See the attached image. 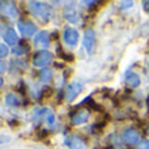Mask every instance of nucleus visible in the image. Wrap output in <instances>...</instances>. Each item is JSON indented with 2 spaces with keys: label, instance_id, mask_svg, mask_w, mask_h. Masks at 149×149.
I'll use <instances>...</instances> for the list:
<instances>
[{
  "label": "nucleus",
  "instance_id": "1",
  "mask_svg": "<svg viewBox=\"0 0 149 149\" xmlns=\"http://www.w3.org/2000/svg\"><path fill=\"white\" fill-rule=\"evenodd\" d=\"M29 9L33 15H36L39 20L47 22L50 20V7L39 1H29Z\"/></svg>",
  "mask_w": 149,
  "mask_h": 149
},
{
  "label": "nucleus",
  "instance_id": "2",
  "mask_svg": "<svg viewBox=\"0 0 149 149\" xmlns=\"http://www.w3.org/2000/svg\"><path fill=\"white\" fill-rule=\"evenodd\" d=\"M51 62V54L46 50H41L33 56V64L36 67H45Z\"/></svg>",
  "mask_w": 149,
  "mask_h": 149
},
{
  "label": "nucleus",
  "instance_id": "3",
  "mask_svg": "<svg viewBox=\"0 0 149 149\" xmlns=\"http://www.w3.org/2000/svg\"><path fill=\"white\" fill-rule=\"evenodd\" d=\"M81 89H82L81 82H79V81L71 82V84L68 85V88H67V92H65V98H67V101H70V102L71 101H73L74 98L80 94Z\"/></svg>",
  "mask_w": 149,
  "mask_h": 149
},
{
  "label": "nucleus",
  "instance_id": "4",
  "mask_svg": "<svg viewBox=\"0 0 149 149\" xmlns=\"http://www.w3.org/2000/svg\"><path fill=\"white\" fill-rule=\"evenodd\" d=\"M17 26H18V30L25 37H31L37 31V26L33 22H30V21H18Z\"/></svg>",
  "mask_w": 149,
  "mask_h": 149
},
{
  "label": "nucleus",
  "instance_id": "5",
  "mask_svg": "<svg viewBox=\"0 0 149 149\" xmlns=\"http://www.w3.org/2000/svg\"><path fill=\"white\" fill-rule=\"evenodd\" d=\"M63 38H64V42L68 46H76L77 42H79V33H77L76 29L68 28V29H65Z\"/></svg>",
  "mask_w": 149,
  "mask_h": 149
},
{
  "label": "nucleus",
  "instance_id": "6",
  "mask_svg": "<svg viewBox=\"0 0 149 149\" xmlns=\"http://www.w3.org/2000/svg\"><path fill=\"white\" fill-rule=\"evenodd\" d=\"M49 42H50V34L47 31H39L36 36V38H34V43L39 49H46L49 46Z\"/></svg>",
  "mask_w": 149,
  "mask_h": 149
},
{
  "label": "nucleus",
  "instance_id": "7",
  "mask_svg": "<svg viewBox=\"0 0 149 149\" xmlns=\"http://www.w3.org/2000/svg\"><path fill=\"white\" fill-rule=\"evenodd\" d=\"M0 12L4 15L9 16V17H16L17 16V9H16L15 4L10 1H0Z\"/></svg>",
  "mask_w": 149,
  "mask_h": 149
},
{
  "label": "nucleus",
  "instance_id": "8",
  "mask_svg": "<svg viewBox=\"0 0 149 149\" xmlns=\"http://www.w3.org/2000/svg\"><path fill=\"white\" fill-rule=\"evenodd\" d=\"M140 136H139V132L136 130H127L126 132L123 134V141L127 143V144H136L139 141Z\"/></svg>",
  "mask_w": 149,
  "mask_h": 149
},
{
  "label": "nucleus",
  "instance_id": "9",
  "mask_svg": "<svg viewBox=\"0 0 149 149\" xmlns=\"http://www.w3.org/2000/svg\"><path fill=\"white\" fill-rule=\"evenodd\" d=\"M82 43H84L85 49H86L88 52L92 51V47L94 45V31L92 29H88L84 33V39H82Z\"/></svg>",
  "mask_w": 149,
  "mask_h": 149
},
{
  "label": "nucleus",
  "instance_id": "10",
  "mask_svg": "<svg viewBox=\"0 0 149 149\" xmlns=\"http://www.w3.org/2000/svg\"><path fill=\"white\" fill-rule=\"evenodd\" d=\"M89 118V110L86 109H82V110H79L76 111V114L72 115V123L73 124H81V123H85Z\"/></svg>",
  "mask_w": 149,
  "mask_h": 149
},
{
  "label": "nucleus",
  "instance_id": "11",
  "mask_svg": "<svg viewBox=\"0 0 149 149\" xmlns=\"http://www.w3.org/2000/svg\"><path fill=\"white\" fill-rule=\"evenodd\" d=\"M126 84L130 85L131 88H136L140 85V77L139 74H136L135 72H128L126 74Z\"/></svg>",
  "mask_w": 149,
  "mask_h": 149
},
{
  "label": "nucleus",
  "instance_id": "12",
  "mask_svg": "<svg viewBox=\"0 0 149 149\" xmlns=\"http://www.w3.org/2000/svg\"><path fill=\"white\" fill-rule=\"evenodd\" d=\"M64 16L68 21L71 22H79V18H80V15L74 10L73 7H67L65 8V12H64Z\"/></svg>",
  "mask_w": 149,
  "mask_h": 149
},
{
  "label": "nucleus",
  "instance_id": "13",
  "mask_svg": "<svg viewBox=\"0 0 149 149\" xmlns=\"http://www.w3.org/2000/svg\"><path fill=\"white\" fill-rule=\"evenodd\" d=\"M4 39H5V42H7L8 45H15L16 42H17V34H16V31L13 30V29H8L7 31H5V34H4Z\"/></svg>",
  "mask_w": 149,
  "mask_h": 149
},
{
  "label": "nucleus",
  "instance_id": "14",
  "mask_svg": "<svg viewBox=\"0 0 149 149\" xmlns=\"http://www.w3.org/2000/svg\"><path fill=\"white\" fill-rule=\"evenodd\" d=\"M70 147H71V149H85V143L82 141L80 137L73 136L72 139H71Z\"/></svg>",
  "mask_w": 149,
  "mask_h": 149
},
{
  "label": "nucleus",
  "instance_id": "15",
  "mask_svg": "<svg viewBox=\"0 0 149 149\" xmlns=\"http://www.w3.org/2000/svg\"><path fill=\"white\" fill-rule=\"evenodd\" d=\"M56 51H58V55H59L62 59H64L65 62H73V60H74L73 54H71V52H64V51H63V47L62 46L58 47Z\"/></svg>",
  "mask_w": 149,
  "mask_h": 149
},
{
  "label": "nucleus",
  "instance_id": "16",
  "mask_svg": "<svg viewBox=\"0 0 149 149\" xmlns=\"http://www.w3.org/2000/svg\"><path fill=\"white\" fill-rule=\"evenodd\" d=\"M39 79L42 82H49L51 80V70L50 68H43L39 72Z\"/></svg>",
  "mask_w": 149,
  "mask_h": 149
},
{
  "label": "nucleus",
  "instance_id": "17",
  "mask_svg": "<svg viewBox=\"0 0 149 149\" xmlns=\"http://www.w3.org/2000/svg\"><path fill=\"white\" fill-rule=\"evenodd\" d=\"M5 102H7V105H9V106H18L20 105L18 98L16 97L15 94H12V93L7 94V97H5Z\"/></svg>",
  "mask_w": 149,
  "mask_h": 149
},
{
  "label": "nucleus",
  "instance_id": "18",
  "mask_svg": "<svg viewBox=\"0 0 149 149\" xmlns=\"http://www.w3.org/2000/svg\"><path fill=\"white\" fill-rule=\"evenodd\" d=\"M52 95V89L51 88H45L43 90H42V93H41V100L43 101V100H46V98H50Z\"/></svg>",
  "mask_w": 149,
  "mask_h": 149
},
{
  "label": "nucleus",
  "instance_id": "19",
  "mask_svg": "<svg viewBox=\"0 0 149 149\" xmlns=\"http://www.w3.org/2000/svg\"><path fill=\"white\" fill-rule=\"evenodd\" d=\"M46 119H47V123L50 124V126H52V124L55 123V115L52 114V111H47V114H46Z\"/></svg>",
  "mask_w": 149,
  "mask_h": 149
},
{
  "label": "nucleus",
  "instance_id": "20",
  "mask_svg": "<svg viewBox=\"0 0 149 149\" xmlns=\"http://www.w3.org/2000/svg\"><path fill=\"white\" fill-rule=\"evenodd\" d=\"M8 55V47L5 45H0V58H5Z\"/></svg>",
  "mask_w": 149,
  "mask_h": 149
},
{
  "label": "nucleus",
  "instance_id": "21",
  "mask_svg": "<svg viewBox=\"0 0 149 149\" xmlns=\"http://www.w3.org/2000/svg\"><path fill=\"white\" fill-rule=\"evenodd\" d=\"M139 148L140 149H149V140H144L143 143H140Z\"/></svg>",
  "mask_w": 149,
  "mask_h": 149
},
{
  "label": "nucleus",
  "instance_id": "22",
  "mask_svg": "<svg viewBox=\"0 0 149 149\" xmlns=\"http://www.w3.org/2000/svg\"><path fill=\"white\" fill-rule=\"evenodd\" d=\"M134 4V1H122L120 3V8H130Z\"/></svg>",
  "mask_w": 149,
  "mask_h": 149
},
{
  "label": "nucleus",
  "instance_id": "23",
  "mask_svg": "<svg viewBox=\"0 0 149 149\" xmlns=\"http://www.w3.org/2000/svg\"><path fill=\"white\" fill-rule=\"evenodd\" d=\"M49 136V132L46 131V130H43V131H41V134H39V139H45V137Z\"/></svg>",
  "mask_w": 149,
  "mask_h": 149
},
{
  "label": "nucleus",
  "instance_id": "24",
  "mask_svg": "<svg viewBox=\"0 0 149 149\" xmlns=\"http://www.w3.org/2000/svg\"><path fill=\"white\" fill-rule=\"evenodd\" d=\"M5 70H7V65H5V63L0 62V73H3Z\"/></svg>",
  "mask_w": 149,
  "mask_h": 149
},
{
  "label": "nucleus",
  "instance_id": "25",
  "mask_svg": "<svg viewBox=\"0 0 149 149\" xmlns=\"http://www.w3.org/2000/svg\"><path fill=\"white\" fill-rule=\"evenodd\" d=\"M143 5H144V10L149 12V1H144L143 3Z\"/></svg>",
  "mask_w": 149,
  "mask_h": 149
},
{
  "label": "nucleus",
  "instance_id": "26",
  "mask_svg": "<svg viewBox=\"0 0 149 149\" xmlns=\"http://www.w3.org/2000/svg\"><path fill=\"white\" fill-rule=\"evenodd\" d=\"M52 39H56V37H58V33H54V34H52Z\"/></svg>",
  "mask_w": 149,
  "mask_h": 149
},
{
  "label": "nucleus",
  "instance_id": "27",
  "mask_svg": "<svg viewBox=\"0 0 149 149\" xmlns=\"http://www.w3.org/2000/svg\"><path fill=\"white\" fill-rule=\"evenodd\" d=\"M1 85H3V79L0 77V86H1Z\"/></svg>",
  "mask_w": 149,
  "mask_h": 149
},
{
  "label": "nucleus",
  "instance_id": "28",
  "mask_svg": "<svg viewBox=\"0 0 149 149\" xmlns=\"http://www.w3.org/2000/svg\"><path fill=\"white\" fill-rule=\"evenodd\" d=\"M147 103H148V107H149V98H148V102Z\"/></svg>",
  "mask_w": 149,
  "mask_h": 149
},
{
  "label": "nucleus",
  "instance_id": "29",
  "mask_svg": "<svg viewBox=\"0 0 149 149\" xmlns=\"http://www.w3.org/2000/svg\"><path fill=\"white\" fill-rule=\"evenodd\" d=\"M0 144H3V140H0Z\"/></svg>",
  "mask_w": 149,
  "mask_h": 149
},
{
  "label": "nucleus",
  "instance_id": "30",
  "mask_svg": "<svg viewBox=\"0 0 149 149\" xmlns=\"http://www.w3.org/2000/svg\"><path fill=\"white\" fill-rule=\"evenodd\" d=\"M148 70H149V63H148Z\"/></svg>",
  "mask_w": 149,
  "mask_h": 149
},
{
  "label": "nucleus",
  "instance_id": "31",
  "mask_svg": "<svg viewBox=\"0 0 149 149\" xmlns=\"http://www.w3.org/2000/svg\"><path fill=\"white\" fill-rule=\"evenodd\" d=\"M148 134H149V128H148Z\"/></svg>",
  "mask_w": 149,
  "mask_h": 149
},
{
  "label": "nucleus",
  "instance_id": "32",
  "mask_svg": "<svg viewBox=\"0 0 149 149\" xmlns=\"http://www.w3.org/2000/svg\"><path fill=\"white\" fill-rule=\"evenodd\" d=\"M105 149H110V148H105Z\"/></svg>",
  "mask_w": 149,
  "mask_h": 149
}]
</instances>
